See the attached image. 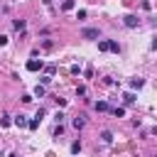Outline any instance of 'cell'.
<instances>
[{"label": "cell", "mask_w": 157, "mask_h": 157, "mask_svg": "<svg viewBox=\"0 0 157 157\" xmlns=\"http://www.w3.org/2000/svg\"><path fill=\"white\" fill-rule=\"evenodd\" d=\"M44 115H47V110H44V108H39V110H37V115H34V118H37V120H42V118H44Z\"/></svg>", "instance_id": "23"}, {"label": "cell", "mask_w": 157, "mask_h": 157, "mask_svg": "<svg viewBox=\"0 0 157 157\" xmlns=\"http://www.w3.org/2000/svg\"><path fill=\"white\" fill-rule=\"evenodd\" d=\"M81 37L83 39H98V29L96 27H83L81 29Z\"/></svg>", "instance_id": "1"}, {"label": "cell", "mask_w": 157, "mask_h": 157, "mask_svg": "<svg viewBox=\"0 0 157 157\" xmlns=\"http://www.w3.org/2000/svg\"><path fill=\"white\" fill-rule=\"evenodd\" d=\"M145 86V78H132L130 81V88H142Z\"/></svg>", "instance_id": "9"}, {"label": "cell", "mask_w": 157, "mask_h": 157, "mask_svg": "<svg viewBox=\"0 0 157 157\" xmlns=\"http://www.w3.org/2000/svg\"><path fill=\"white\" fill-rule=\"evenodd\" d=\"M12 123H15L17 128H27V123H29V120H27V115H15V120H12Z\"/></svg>", "instance_id": "5"}, {"label": "cell", "mask_w": 157, "mask_h": 157, "mask_svg": "<svg viewBox=\"0 0 157 157\" xmlns=\"http://www.w3.org/2000/svg\"><path fill=\"white\" fill-rule=\"evenodd\" d=\"M12 27H15L17 32H22V29H25V20H15V22H12Z\"/></svg>", "instance_id": "11"}, {"label": "cell", "mask_w": 157, "mask_h": 157, "mask_svg": "<svg viewBox=\"0 0 157 157\" xmlns=\"http://www.w3.org/2000/svg\"><path fill=\"white\" fill-rule=\"evenodd\" d=\"M78 152H81V142H78V140H76V142H74V145H71V155H78Z\"/></svg>", "instance_id": "20"}, {"label": "cell", "mask_w": 157, "mask_h": 157, "mask_svg": "<svg viewBox=\"0 0 157 157\" xmlns=\"http://www.w3.org/2000/svg\"><path fill=\"white\" fill-rule=\"evenodd\" d=\"M69 71H71V74H74V76H78V74H81V66H78V64H74V66H71V69H69Z\"/></svg>", "instance_id": "22"}, {"label": "cell", "mask_w": 157, "mask_h": 157, "mask_svg": "<svg viewBox=\"0 0 157 157\" xmlns=\"http://www.w3.org/2000/svg\"><path fill=\"white\" fill-rule=\"evenodd\" d=\"M123 25L132 29V27H137V25H140V20H137V15H125V17H123Z\"/></svg>", "instance_id": "2"}, {"label": "cell", "mask_w": 157, "mask_h": 157, "mask_svg": "<svg viewBox=\"0 0 157 157\" xmlns=\"http://www.w3.org/2000/svg\"><path fill=\"white\" fill-rule=\"evenodd\" d=\"M44 74H47V76H54V74H56V64H49V66H44Z\"/></svg>", "instance_id": "10"}, {"label": "cell", "mask_w": 157, "mask_h": 157, "mask_svg": "<svg viewBox=\"0 0 157 157\" xmlns=\"http://www.w3.org/2000/svg\"><path fill=\"white\" fill-rule=\"evenodd\" d=\"M27 128H29V130H37V128H39V120H37V118H32V120L27 123Z\"/></svg>", "instance_id": "19"}, {"label": "cell", "mask_w": 157, "mask_h": 157, "mask_svg": "<svg viewBox=\"0 0 157 157\" xmlns=\"http://www.w3.org/2000/svg\"><path fill=\"white\" fill-rule=\"evenodd\" d=\"M61 132H64V128H61V123H59V125H56V128H54V137H59V135H61Z\"/></svg>", "instance_id": "24"}, {"label": "cell", "mask_w": 157, "mask_h": 157, "mask_svg": "<svg viewBox=\"0 0 157 157\" xmlns=\"http://www.w3.org/2000/svg\"><path fill=\"white\" fill-rule=\"evenodd\" d=\"M0 125H2V128H10V125H12L10 115H2V118H0Z\"/></svg>", "instance_id": "15"}, {"label": "cell", "mask_w": 157, "mask_h": 157, "mask_svg": "<svg viewBox=\"0 0 157 157\" xmlns=\"http://www.w3.org/2000/svg\"><path fill=\"white\" fill-rule=\"evenodd\" d=\"M150 132H152V135H157V125H155V128H150Z\"/></svg>", "instance_id": "27"}, {"label": "cell", "mask_w": 157, "mask_h": 157, "mask_svg": "<svg viewBox=\"0 0 157 157\" xmlns=\"http://www.w3.org/2000/svg\"><path fill=\"white\" fill-rule=\"evenodd\" d=\"M123 98H125V103H128V105H130V103H135V93H130V91H128Z\"/></svg>", "instance_id": "17"}, {"label": "cell", "mask_w": 157, "mask_h": 157, "mask_svg": "<svg viewBox=\"0 0 157 157\" xmlns=\"http://www.w3.org/2000/svg\"><path fill=\"white\" fill-rule=\"evenodd\" d=\"M74 5H76L74 0H64V2H61V10H74Z\"/></svg>", "instance_id": "16"}, {"label": "cell", "mask_w": 157, "mask_h": 157, "mask_svg": "<svg viewBox=\"0 0 157 157\" xmlns=\"http://www.w3.org/2000/svg\"><path fill=\"white\" fill-rule=\"evenodd\" d=\"M44 93H47V91H44V86H39V83H37V86H34V96H37V98H42Z\"/></svg>", "instance_id": "14"}, {"label": "cell", "mask_w": 157, "mask_h": 157, "mask_svg": "<svg viewBox=\"0 0 157 157\" xmlns=\"http://www.w3.org/2000/svg\"><path fill=\"white\" fill-rule=\"evenodd\" d=\"M152 49H157V37H155V39H152Z\"/></svg>", "instance_id": "26"}, {"label": "cell", "mask_w": 157, "mask_h": 157, "mask_svg": "<svg viewBox=\"0 0 157 157\" xmlns=\"http://www.w3.org/2000/svg\"><path fill=\"white\" fill-rule=\"evenodd\" d=\"M98 52H110V44H108V39H101V42H98Z\"/></svg>", "instance_id": "8"}, {"label": "cell", "mask_w": 157, "mask_h": 157, "mask_svg": "<svg viewBox=\"0 0 157 157\" xmlns=\"http://www.w3.org/2000/svg\"><path fill=\"white\" fill-rule=\"evenodd\" d=\"M52 47H54L52 39H44V42H42V49H52Z\"/></svg>", "instance_id": "21"}, {"label": "cell", "mask_w": 157, "mask_h": 157, "mask_svg": "<svg viewBox=\"0 0 157 157\" xmlns=\"http://www.w3.org/2000/svg\"><path fill=\"white\" fill-rule=\"evenodd\" d=\"M110 113H113V115H115V118H123V115H125V108H113V110H110Z\"/></svg>", "instance_id": "18"}, {"label": "cell", "mask_w": 157, "mask_h": 157, "mask_svg": "<svg viewBox=\"0 0 157 157\" xmlns=\"http://www.w3.org/2000/svg\"><path fill=\"white\" fill-rule=\"evenodd\" d=\"M96 110H98V113H105V110H110V105H108L105 101H96Z\"/></svg>", "instance_id": "6"}, {"label": "cell", "mask_w": 157, "mask_h": 157, "mask_svg": "<svg viewBox=\"0 0 157 157\" xmlns=\"http://www.w3.org/2000/svg\"><path fill=\"white\" fill-rule=\"evenodd\" d=\"M71 125H74V128H76V130H81V128H83V125H86V115H76V118H74V120H71Z\"/></svg>", "instance_id": "4"}, {"label": "cell", "mask_w": 157, "mask_h": 157, "mask_svg": "<svg viewBox=\"0 0 157 157\" xmlns=\"http://www.w3.org/2000/svg\"><path fill=\"white\" fill-rule=\"evenodd\" d=\"M49 83H52V76H47V74L39 76V86H49Z\"/></svg>", "instance_id": "13"}, {"label": "cell", "mask_w": 157, "mask_h": 157, "mask_svg": "<svg viewBox=\"0 0 157 157\" xmlns=\"http://www.w3.org/2000/svg\"><path fill=\"white\" fill-rule=\"evenodd\" d=\"M5 44H7V37H5V34H0V47H5Z\"/></svg>", "instance_id": "25"}, {"label": "cell", "mask_w": 157, "mask_h": 157, "mask_svg": "<svg viewBox=\"0 0 157 157\" xmlns=\"http://www.w3.org/2000/svg\"><path fill=\"white\" fill-rule=\"evenodd\" d=\"M39 69H44V64L39 59H29L27 61V71H39Z\"/></svg>", "instance_id": "3"}, {"label": "cell", "mask_w": 157, "mask_h": 157, "mask_svg": "<svg viewBox=\"0 0 157 157\" xmlns=\"http://www.w3.org/2000/svg\"><path fill=\"white\" fill-rule=\"evenodd\" d=\"M108 44H110V52H115V54L120 52V44H118L115 39H108Z\"/></svg>", "instance_id": "12"}, {"label": "cell", "mask_w": 157, "mask_h": 157, "mask_svg": "<svg viewBox=\"0 0 157 157\" xmlns=\"http://www.w3.org/2000/svg\"><path fill=\"white\" fill-rule=\"evenodd\" d=\"M101 140H103L105 145H110V142H113V132H110V130H103V132H101Z\"/></svg>", "instance_id": "7"}, {"label": "cell", "mask_w": 157, "mask_h": 157, "mask_svg": "<svg viewBox=\"0 0 157 157\" xmlns=\"http://www.w3.org/2000/svg\"><path fill=\"white\" fill-rule=\"evenodd\" d=\"M10 157H20V155H15V152H12V155H10Z\"/></svg>", "instance_id": "28"}]
</instances>
